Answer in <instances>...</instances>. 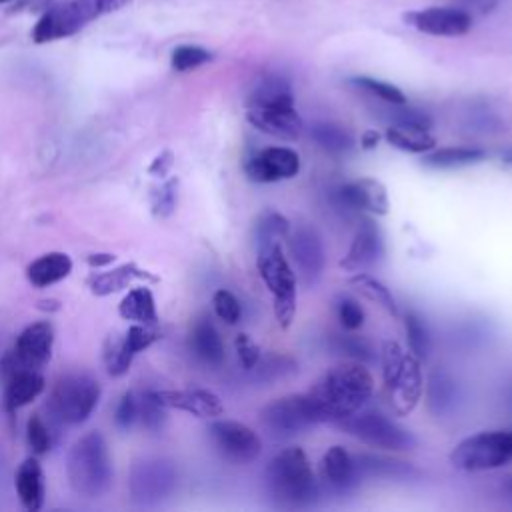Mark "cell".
<instances>
[{
    "instance_id": "obj_31",
    "label": "cell",
    "mask_w": 512,
    "mask_h": 512,
    "mask_svg": "<svg viewBox=\"0 0 512 512\" xmlns=\"http://www.w3.org/2000/svg\"><path fill=\"white\" fill-rule=\"evenodd\" d=\"M312 140L330 154H348L354 148L352 134L334 122H316L310 128Z\"/></svg>"
},
{
    "instance_id": "obj_32",
    "label": "cell",
    "mask_w": 512,
    "mask_h": 512,
    "mask_svg": "<svg viewBox=\"0 0 512 512\" xmlns=\"http://www.w3.org/2000/svg\"><path fill=\"white\" fill-rule=\"evenodd\" d=\"M384 138L390 146L410 152V154H426L436 146V138L428 134V130H414L402 126H388Z\"/></svg>"
},
{
    "instance_id": "obj_28",
    "label": "cell",
    "mask_w": 512,
    "mask_h": 512,
    "mask_svg": "<svg viewBox=\"0 0 512 512\" xmlns=\"http://www.w3.org/2000/svg\"><path fill=\"white\" fill-rule=\"evenodd\" d=\"M118 314L124 320H132L134 324L156 326L158 312H156V300H154L152 290L146 286L132 288L118 304Z\"/></svg>"
},
{
    "instance_id": "obj_50",
    "label": "cell",
    "mask_w": 512,
    "mask_h": 512,
    "mask_svg": "<svg viewBox=\"0 0 512 512\" xmlns=\"http://www.w3.org/2000/svg\"><path fill=\"white\" fill-rule=\"evenodd\" d=\"M466 4H472V6H476L478 10H482V12H490L494 6H496V2L498 0H464Z\"/></svg>"
},
{
    "instance_id": "obj_2",
    "label": "cell",
    "mask_w": 512,
    "mask_h": 512,
    "mask_svg": "<svg viewBox=\"0 0 512 512\" xmlns=\"http://www.w3.org/2000/svg\"><path fill=\"white\" fill-rule=\"evenodd\" d=\"M246 118L256 130L280 140H296L304 128L292 88L282 76H264L256 84L246 102Z\"/></svg>"
},
{
    "instance_id": "obj_9",
    "label": "cell",
    "mask_w": 512,
    "mask_h": 512,
    "mask_svg": "<svg viewBox=\"0 0 512 512\" xmlns=\"http://www.w3.org/2000/svg\"><path fill=\"white\" fill-rule=\"evenodd\" d=\"M178 484L174 462L158 456L138 458L130 466L128 492L136 506H156L166 500Z\"/></svg>"
},
{
    "instance_id": "obj_40",
    "label": "cell",
    "mask_w": 512,
    "mask_h": 512,
    "mask_svg": "<svg viewBox=\"0 0 512 512\" xmlns=\"http://www.w3.org/2000/svg\"><path fill=\"white\" fill-rule=\"evenodd\" d=\"M178 202V178L166 180L162 186L154 188L150 194V208L152 214L158 218H166L174 212Z\"/></svg>"
},
{
    "instance_id": "obj_33",
    "label": "cell",
    "mask_w": 512,
    "mask_h": 512,
    "mask_svg": "<svg viewBox=\"0 0 512 512\" xmlns=\"http://www.w3.org/2000/svg\"><path fill=\"white\" fill-rule=\"evenodd\" d=\"M348 284L358 290L364 298H368L374 304H380L390 316H398V306L396 300L392 296V292L374 276H370L368 272H354L348 278Z\"/></svg>"
},
{
    "instance_id": "obj_14",
    "label": "cell",
    "mask_w": 512,
    "mask_h": 512,
    "mask_svg": "<svg viewBox=\"0 0 512 512\" xmlns=\"http://www.w3.org/2000/svg\"><path fill=\"white\" fill-rule=\"evenodd\" d=\"M160 334L154 330V326H144V324H132L122 338L110 336L104 344V364L110 376H124L142 350L152 346Z\"/></svg>"
},
{
    "instance_id": "obj_45",
    "label": "cell",
    "mask_w": 512,
    "mask_h": 512,
    "mask_svg": "<svg viewBox=\"0 0 512 512\" xmlns=\"http://www.w3.org/2000/svg\"><path fill=\"white\" fill-rule=\"evenodd\" d=\"M138 418V398L134 396V392H124L118 406H116V412H114V422L120 430H128L134 420Z\"/></svg>"
},
{
    "instance_id": "obj_51",
    "label": "cell",
    "mask_w": 512,
    "mask_h": 512,
    "mask_svg": "<svg viewBox=\"0 0 512 512\" xmlns=\"http://www.w3.org/2000/svg\"><path fill=\"white\" fill-rule=\"evenodd\" d=\"M506 164H512V152H508L504 158H502Z\"/></svg>"
},
{
    "instance_id": "obj_36",
    "label": "cell",
    "mask_w": 512,
    "mask_h": 512,
    "mask_svg": "<svg viewBox=\"0 0 512 512\" xmlns=\"http://www.w3.org/2000/svg\"><path fill=\"white\" fill-rule=\"evenodd\" d=\"M166 406L156 398L154 390H146L138 398V418L142 420L144 428L158 432L166 422Z\"/></svg>"
},
{
    "instance_id": "obj_8",
    "label": "cell",
    "mask_w": 512,
    "mask_h": 512,
    "mask_svg": "<svg viewBox=\"0 0 512 512\" xmlns=\"http://www.w3.org/2000/svg\"><path fill=\"white\" fill-rule=\"evenodd\" d=\"M512 462V430L472 434L450 452V464L464 472L496 470Z\"/></svg>"
},
{
    "instance_id": "obj_22",
    "label": "cell",
    "mask_w": 512,
    "mask_h": 512,
    "mask_svg": "<svg viewBox=\"0 0 512 512\" xmlns=\"http://www.w3.org/2000/svg\"><path fill=\"white\" fill-rule=\"evenodd\" d=\"M320 478L322 484L336 494H344L360 482L354 458L344 446H330L324 452L320 460Z\"/></svg>"
},
{
    "instance_id": "obj_6",
    "label": "cell",
    "mask_w": 512,
    "mask_h": 512,
    "mask_svg": "<svg viewBox=\"0 0 512 512\" xmlns=\"http://www.w3.org/2000/svg\"><path fill=\"white\" fill-rule=\"evenodd\" d=\"M256 268L272 296L278 326L288 328L296 314V274L282 252V244L268 242L256 246Z\"/></svg>"
},
{
    "instance_id": "obj_34",
    "label": "cell",
    "mask_w": 512,
    "mask_h": 512,
    "mask_svg": "<svg viewBox=\"0 0 512 512\" xmlns=\"http://www.w3.org/2000/svg\"><path fill=\"white\" fill-rule=\"evenodd\" d=\"M290 232V222L280 212H266L256 222L254 228V240L256 246L268 244V242H282Z\"/></svg>"
},
{
    "instance_id": "obj_21",
    "label": "cell",
    "mask_w": 512,
    "mask_h": 512,
    "mask_svg": "<svg viewBox=\"0 0 512 512\" xmlns=\"http://www.w3.org/2000/svg\"><path fill=\"white\" fill-rule=\"evenodd\" d=\"M340 200L362 212H370L374 216H386L390 202H388V192L386 186L374 178H358L352 180L338 190Z\"/></svg>"
},
{
    "instance_id": "obj_11",
    "label": "cell",
    "mask_w": 512,
    "mask_h": 512,
    "mask_svg": "<svg viewBox=\"0 0 512 512\" xmlns=\"http://www.w3.org/2000/svg\"><path fill=\"white\" fill-rule=\"evenodd\" d=\"M260 424L274 438H292L316 424L306 394H286L260 410Z\"/></svg>"
},
{
    "instance_id": "obj_12",
    "label": "cell",
    "mask_w": 512,
    "mask_h": 512,
    "mask_svg": "<svg viewBox=\"0 0 512 512\" xmlns=\"http://www.w3.org/2000/svg\"><path fill=\"white\" fill-rule=\"evenodd\" d=\"M208 434L216 450L230 462L248 464L258 458L262 442L258 434L238 420H214L208 426Z\"/></svg>"
},
{
    "instance_id": "obj_25",
    "label": "cell",
    "mask_w": 512,
    "mask_h": 512,
    "mask_svg": "<svg viewBox=\"0 0 512 512\" xmlns=\"http://www.w3.org/2000/svg\"><path fill=\"white\" fill-rule=\"evenodd\" d=\"M190 348L198 360L208 366H220L224 360V344L218 328L208 316L194 320L190 330Z\"/></svg>"
},
{
    "instance_id": "obj_17",
    "label": "cell",
    "mask_w": 512,
    "mask_h": 512,
    "mask_svg": "<svg viewBox=\"0 0 512 512\" xmlns=\"http://www.w3.org/2000/svg\"><path fill=\"white\" fill-rule=\"evenodd\" d=\"M52 346H54V328L50 322L42 320L26 326L18 334L10 354L22 368L40 370L50 360Z\"/></svg>"
},
{
    "instance_id": "obj_27",
    "label": "cell",
    "mask_w": 512,
    "mask_h": 512,
    "mask_svg": "<svg viewBox=\"0 0 512 512\" xmlns=\"http://www.w3.org/2000/svg\"><path fill=\"white\" fill-rule=\"evenodd\" d=\"M134 280H152V282H156V276H152L148 270L138 268L134 262H128V264H122L118 268L94 274L88 280V286H90L92 294L108 296L112 292L128 288Z\"/></svg>"
},
{
    "instance_id": "obj_18",
    "label": "cell",
    "mask_w": 512,
    "mask_h": 512,
    "mask_svg": "<svg viewBox=\"0 0 512 512\" xmlns=\"http://www.w3.org/2000/svg\"><path fill=\"white\" fill-rule=\"evenodd\" d=\"M384 256V236L382 230L372 222L364 220L354 234V240L340 260V268L348 272H364L378 264Z\"/></svg>"
},
{
    "instance_id": "obj_52",
    "label": "cell",
    "mask_w": 512,
    "mask_h": 512,
    "mask_svg": "<svg viewBox=\"0 0 512 512\" xmlns=\"http://www.w3.org/2000/svg\"><path fill=\"white\" fill-rule=\"evenodd\" d=\"M4 2H10V0H0V4H4Z\"/></svg>"
},
{
    "instance_id": "obj_29",
    "label": "cell",
    "mask_w": 512,
    "mask_h": 512,
    "mask_svg": "<svg viewBox=\"0 0 512 512\" xmlns=\"http://www.w3.org/2000/svg\"><path fill=\"white\" fill-rule=\"evenodd\" d=\"M486 158V150L482 148H464V146H450L440 150H430L424 154L422 162L430 168L450 170V168H462L470 164H478Z\"/></svg>"
},
{
    "instance_id": "obj_7",
    "label": "cell",
    "mask_w": 512,
    "mask_h": 512,
    "mask_svg": "<svg viewBox=\"0 0 512 512\" xmlns=\"http://www.w3.org/2000/svg\"><path fill=\"white\" fill-rule=\"evenodd\" d=\"M100 400V384L90 374H66L48 394L46 410L60 426H78L90 418Z\"/></svg>"
},
{
    "instance_id": "obj_24",
    "label": "cell",
    "mask_w": 512,
    "mask_h": 512,
    "mask_svg": "<svg viewBox=\"0 0 512 512\" xmlns=\"http://www.w3.org/2000/svg\"><path fill=\"white\" fill-rule=\"evenodd\" d=\"M14 488L20 504L28 512H36L44 504V474L36 458H26L14 476Z\"/></svg>"
},
{
    "instance_id": "obj_23",
    "label": "cell",
    "mask_w": 512,
    "mask_h": 512,
    "mask_svg": "<svg viewBox=\"0 0 512 512\" xmlns=\"http://www.w3.org/2000/svg\"><path fill=\"white\" fill-rule=\"evenodd\" d=\"M44 392V378L40 370L18 368L4 378V410L14 414L18 408L30 404Z\"/></svg>"
},
{
    "instance_id": "obj_44",
    "label": "cell",
    "mask_w": 512,
    "mask_h": 512,
    "mask_svg": "<svg viewBox=\"0 0 512 512\" xmlns=\"http://www.w3.org/2000/svg\"><path fill=\"white\" fill-rule=\"evenodd\" d=\"M336 310H338V320H340V324L346 330L354 332V330L362 328V324H364V310L360 308V304L356 300H352L348 296H342L338 300V304H336Z\"/></svg>"
},
{
    "instance_id": "obj_43",
    "label": "cell",
    "mask_w": 512,
    "mask_h": 512,
    "mask_svg": "<svg viewBox=\"0 0 512 512\" xmlns=\"http://www.w3.org/2000/svg\"><path fill=\"white\" fill-rule=\"evenodd\" d=\"M336 350L354 358L356 362H372L374 360V348L368 340L360 338V336H338L336 338Z\"/></svg>"
},
{
    "instance_id": "obj_46",
    "label": "cell",
    "mask_w": 512,
    "mask_h": 512,
    "mask_svg": "<svg viewBox=\"0 0 512 512\" xmlns=\"http://www.w3.org/2000/svg\"><path fill=\"white\" fill-rule=\"evenodd\" d=\"M234 346H236V354H238L242 368L252 370L260 362V346L248 334H244V332L236 334Z\"/></svg>"
},
{
    "instance_id": "obj_26",
    "label": "cell",
    "mask_w": 512,
    "mask_h": 512,
    "mask_svg": "<svg viewBox=\"0 0 512 512\" xmlns=\"http://www.w3.org/2000/svg\"><path fill=\"white\" fill-rule=\"evenodd\" d=\"M72 272V258L66 252H46L32 260L26 268V278L36 288H48Z\"/></svg>"
},
{
    "instance_id": "obj_13",
    "label": "cell",
    "mask_w": 512,
    "mask_h": 512,
    "mask_svg": "<svg viewBox=\"0 0 512 512\" xmlns=\"http://www.w3.org/2000/svg\"><path fill=\"white\" fill-rule=\"evenodd\" d=\"M300 172V156L288 146H270L250 154L244 160V174L258 184H270L294 178Z\"/></svg>"
},
{
    "instance_id": "obj_38",
    "label": "cell",
    "mask_w": 512,
    "mask_h": 512,
    "mask_svg": "<svg viewBox=\"0 0 512 512\" xmlns=\"http://www.w3.org/2000/svg\"><path fill=\"white\" fill-rule=\"evenodd\" d=\"M390 112L386 118L392 122L390 126H402V128H414V130H430L432 118L416 108H406L404 104H388Z\"/></svg>"
},
{
    "instance_id": "obj_42",
    "label": "cell",
    "mask_w": 512,
    "mask_h": 512,
    "mask_svg": "<svg viewBox=\"0 0 512 512\" xmlns=\"http://www.w3.org/2000/svg\"><path fill=\"white\" fill-rule=\"evenodd\" d=\"M212 306H214L216 316L220 320H224L226 324H236L242 316V306L230 290H224V288L216 290L212 296Z\"/></svg>"
},
{
    "instance_id": "obj_20",
    "label": "cell",
    "mask_w": 512,
    "mask_h": 512,
    "mask_svg": "<svg viewBox=\"0 0 512 512\" xmlns=\"http://www.w3.org/2000/svg\"><path fill=\"white\" fill-rule=\"evenodd\" d=\"M156 398L174 410L188 412L196 418H218L224 412L222 400L204 388H188V390H154Z\"/></svg>"
},
{
    "instance_id": "obj_1",
    "label": "cell",
    "mask_w": 512,
    "mask_h": 512,
    "mask_svg": "<svg viewBox=\"0 0 512 512\" xmlns=\"http://www.w3.org/2000/svg\"><path fill=\"white\" fill-rule=\"evenodd\" d=\"M374 392V378L364 362H342L324 372L304 394L316 424H340L362 410Z\"/></svg>"
},
{
    "instance_id": "obj_37",
    "label": "cell",
    "mask_w": 512,
    "mask_h": 512,
    "mask_svg": "<svg viewBox=\"0 0 512 512\" xmlns=\"http://www.w3.org/2000/svg\"><path fill=\"white\" fill-rule=\"evenodd\" d=\"M214 56L212 52H208L206 48L202 46H194V44H182V46H176L172 50V56H170V64L176 72H188V70H194L198 66H204L206 62H210Z\"/></svg>"
},
{
    "instance_id": "obj_39",
    "label": "cell",
    "mask_w": 512,
    "mask_h": 512,
    "mask_svg": "<svg viewBox=\"0 0 512 512\" xmlns=\"http://www.w3.org/2000/svg\"><path fill=\"white\" fill-rule=\"evenodd\" d=\"M352 84L370 92L372 96L380 98L386 104H406L404 92L398 86L388 84L384 80H376V78H370V76H356V78H352Z\"/></svg>"
},
{
    "instance_id": "obj_3",
    "label": "cell",
    "mask_w": 512,
    "mask_h": 512,
    "mask_svg": "<svg viewBox=\"0 0 512 512\" xmlns=\"http://www.w3.org/2000/svg\"><path fill=\"white\" fill-rule=\"evenodd\" d=\"M266 486L274 504L284 510H308L320 496L312 464L298 446L280 450L268 462Z\"/></svg>"
},
{
    "instance_id": "obj_48",
    "label": "cell",
    "mask_w": 512,
    "mask_h": 512,
    "mask_svg": "<svg viewBox=\"0 0 512 512\" xmlns=\"http://www.w3.org/2000/svg\"><path fill=\"white\" fill-rule=\"evenodd\" d=\"M378 142H380V134H378L376 130H364L362 136H360V146H362L364 150L376 148Z\"/></svg>"
},
{
    "instance_id": "obj_49",
    "label": "cell",
    "mask_w": 512,
    "mask_h": 512,
    "mask_svg": "<svg viewBox=\"0 0 512 512\" xmlns=\"http://www.w3.org/2000/svg\"><path fill=\"white\" fill-rule=\"evenodd\" d=\"M86 260L90 266H106L114 260V254H90Z\"/></svg>"
},
{
    "instance_id": "obj_4",
    "label": "cell",
    "mask_w": 512,
    "mask_h": 512,
    "mask_svg": "<svg viewBox=\"0 0 512 512\" xmlns=\"http://www.w3.org/2000/svg\"><path fill=\"white\" fill-rule=\"evenodd\" d=\"M66 478L70 488L88 500L102 498L114 480L108 444L100 432L78 438L66 456Z\"/></svg>"
},
{
    "instance_id": "obj_15",
    "label": "cell",
    "mask_w": 512,
    "mask_h": 512,
    "mask_svg": "<svg viewBox=\"0 0 512 512\" xmlns=\"http://www.w3.org/2000/svg\"><path fill=\"white\" fill-rule=\"evenodd\" d=\"M286 240L298 274L306 284H314L324 270V244L320 234L308 224H298L294 230L290 228Z\"/></svg>"
},
{
    "instance_id": "obj_30",
    "label": "cell",
    "mask_w": 512,
    "mask_h": 512,
    "mask_svg": "<svg viewBox=\"0 0 512 512\" xmlns=\"http://www.w3.org/2000/svg\"><path fill=\"white\" fill-rule=\"evenodd\" d=\"M356 464V472L358 478L364 476H376V478H410L416 474V470L400 460H390V458H380V456H372V454H362L358 458H354Z\"/></svg>"
},
{
    "instance_id": "obj_10",
    "label": "cell",
    "mask_w": 512,
    "mask_h": 512,
    "mask_svg": "<svg viewBox=\"0 0 512 512\" xmlns=\"http://www.w3.org/2000/svg\"><path fill=\"white\" fill-rule=\"evenodd\" d=\"M346 434L358 438L360 442L374 446V448H384V450H412L416 448L418 440L416 436L394 422L392 418L384 416L382 412L376 410H366V412H356L342 420L338 424Z\"/></svg>"
},
{
    "instance_id": "obj_41",
    "label": "cell",
    "mask_w": 512,
    "mask_h": 512,
    "mask_svg": "<svg viewBox=\"0 0 512 512\" xmlns=\"http://www.w3.org/2000/svg\"><path fill=\"white\" fill-rule=\"evenodd\" d=\"M26 440L34 454H46L52 446V432L40 414H32L26 422Z\"/></svg>"
},
{
    "instance_id": "obj_35",
    "label": "cell",
    "mask_w": 512,
    "mask_h": 512,
    "mask_svg": "<svg viewBox=\"0 0 512 512\" xmlns=\"http://www.w3.org/2000/svg\"><path fill=\"white\" fill-rule=\"evenodd\" d=\"M404 326L410 354H414L418 360H424L430 352V334L426 322L416 312H408L404 318Z\"/></svg>"
},
{
    "instance_id": "obj_5",
    "label": "cell",
    "mask_w": 512,
    "mask_h": 512,
    "mask_svg": "<svg viewBox=\"0 0 512 512\" xmlns=\"http://www.w3.org/2000/svg\"><path fill=\"white\" fill-rule=\"evenodd\" d=\"M128 2L130 0H66L42 14L32 30V40L36 44H46L74 36L90 22L126 6Z\"/></svg>"
},
{
    "instance_id": "obj_16",
    "label": "cell",
    "mask_w": 512,
    "mask_h": 512,
    "mask_svg": "<svg viewBox=\"0 0 512 512\" xmlns=\"http://www.w3.org/2000/svg\"><path fill=\"white\" fill-rule=\"evenodd\" d=\"M402 20L430 36H462L472 28V16L462 8L430 6L422 10H410L402 14Z\"/></svg>"
},
{
    "instance_id": "obj_47",
    "label": "cell",
    "mask_w": 512,
    "mask_h": 512,
    "mask_svg": "<svg viewBox=\"0 0 512 512\" xmlns=\"http://www.w3.org/2000/svg\"><path fill=\"white\" fill-rule=\"evenodd\" d=\"M172 164H174V154H172L170 150H164V152H160V154L152 160V164L148 166V172H150L152 176L164 178V176H168Z\"/></svg>"
},
{
    "instance_id": "obj_19",
    "label": "cell",
    "mask_w": 512,
    "mask_h": 512,
    "mask_svg": "<svg viewBox=\"0 0 512 512\" xmlns=\"http://www.w3.org/2000/svg\"><path fill=\"white\" fill-rule=\"evenodd\" d=\"M390 404L398 416H408L420 402L422 390H424V378L420 370V360L408 352L406 362L396 376V380L386 386Z\"/></svg>"
}]
</instances>
